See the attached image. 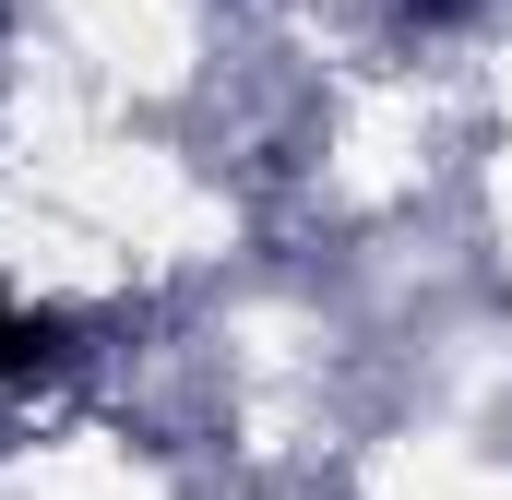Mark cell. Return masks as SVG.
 I'll return each mask as SVG.
<instances>
[{"label":"cell","instance_id":"6da1fadb","mask_svg":"<svg viewBox=\"0 0 512 500\" xmlns=\"http://www.w3.org/2000/svg\"><path fill=\"white\" fill-rule=\"evenodd\" d=\"M48 358H60V322H48V310H12V298H0V381L48 370Z\"/></svg>","mask_w":512,"mask_h":500}]
</instances>
